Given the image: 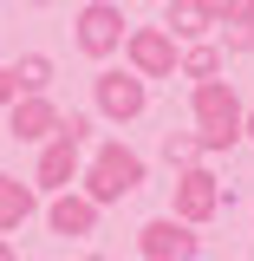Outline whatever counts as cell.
<instances>
[{
    "label": "cell",
    "mask_w": 254,
    "mask_h": 261,
    "mask_svg": "<svg viewBox=\"0 0 254 261\" xmlns=\"http://www.w3.org/2000/svg\"><path fill=\"white\" fill-rule=\"evenodd\" d=\"M189 111H195V144H202V150H235V144H241L248 105H241V92H235L228 79H202L189 92Z\"/></svg>",
    "instance_id": "cell-1"
},
{
    "label": "cell",
    "mask_w": 254,
    "mask_h": 261,
    "mask_svg": "<svg viewBox=\"0 0 254 261\" xmlns=\"http://www.w3.org/2000/svg\"><path fill=\"white\" fill-rule=\"evenodd\" d=\"M78 183H85L78 196H92L98 209H104V202H124L130 190H144V157L130 150L124 137H104V144L92 150V163L78 170Z\"/></svg>",
    "instance_id": "cell-2"
},
{
    "label": "cell",
    "mask_w": 254,
    "mask_h": 261,
    "mask_svg": "<svg viewBox=\"0 0 254 261\" xmlns=\"http://www.w3.org/2000/svg\"><path fill=\"white\" fill-rule=\"evenodd\" d=\"M215 209H222V176L215 170H202V163H189V170H176V222H189V228H202V222H215Z\"/></svg>",
    "instance_id": "cell-3"
},
{
    "label": "cell",
    "mask_w": 254,
    "mask_h": 261,
    "mask_svg": "<svg viewBox=\"0 0 254 261\" xmlns=\"http://www.w3.org/2000/svg\"><path fill=\"white\" fill-rule=\"evenodd\" d=\"M92 98H98V111H104L111 124H130V118H144V105H150V85H144L130 65H124V72L111 65V72H98V79H92Z\"/></svg>",
    "instance_id": "cell-4"
},
{
    "label": "cell",
    "mask_w": 254,
    "mask_h": 261,
    "mask_svg": "<svg viewBox=\"0 0 254 261\" xmlns=\"http://www.w3.org/2000/svg\"><path fill=\"white\" fill-rule=\"evenodd\" d=\"M137 248H144V261H195L202 255V235L189 222H176V216H157V222L137 228Z\"/></svg>",
    "instance_id": "cell-5"
},
{
    "label": "cell",
    "mask_w": 254,
    "mask_h": 261,
    "mask_svg": "<svg viewBox=\"0 0 254 261\" xmlns=\"http://www.w3.org/2000/svg\"><path fill=\"white\" fill-rule=\"evenodd\" d=\"M72 27H78L72 39H78V53H85V59H111V53L124 46V13H118L111 0H92Z\"/></svg>",
    "instance_id": "cell-6"
},
{
    "label": "cell",
    "mask_w": 254,
    "mask_h": 261,
    "mask_svg": "<svg viewBox=\"0 0 254 261\" xmlns=\"http://www.w3.org/2000/svg\"><path fill=\"white\" fill-rule=\"evenodd\" d=\"M124 59H130V72L150 85V79H170L176 72V39L163 27H137V33H124Z\"/></svg>",
    "instance_id": "cell-7"
},
{
    "label": "cell",
    "mask_w": 254,
    "mask_h": 261,
    "mask_svg": "<svg viewBox=\"0 0 254 261\" xmlns=\"http://www.w3.org/2000/svg\"><path fill=\"white\" fill-rule=\"evenodd\" d=\"M7 130H13V144H52L59 137V105L52 98H13L7 105Z\"/></svg>",
    "instance_id": "cell-8"
},
{
    "label": "cell",
    "mask_w": 254,
    "mask_h": 261,
    "mask_svg": "<svg viewBox=\"0 0 254 261\" xmlns=\"http://www.w3.org/2000/svg\"><path fill=\"white\" fill-rule=\"evenodd\" d=\"M33 183H39V190H52V196H65L72 183H78V144H72V137L39 144V170H33Z\"/></svg>",
    "instance_id": "cell-9"
},
{
    "label": "cell",
    "mask_w": 254,
    "mask_h": 261,
    "mask_svg": "<svg viewBox=\"0 0 254 261\" xmlns=\"http://www.w3.org/2000/svg\"><path fill=\"white\" fill-rule=\"evenodd\" d=\"M46 228H52V235H92V228H98V202H92V196H78V190L52 196Z\"/></svg>",
    "instance_id": "cell-10"
},
{
    "label": "cell",
    "mask_w": 254,
    "mask_h": 261,
    "mask_svg": "<svg viewBox=\"0 0 254 261\" xmlns=\"http://www.w3.org/2000/svg\"><path fill=\"white\" fill-rule=\"evenodd\" d=\"M33 209H39L33 183H20V176H7V170H0V235H13L20 222H33Z\"/></svg>",
    "instance_id": "cell-11"
},
{
    "label": "cell",
    "mask_w": 254,
    "mask_h": 261,
    "mask_svg": "<svg viewBox=\"0 0 254 261\" xmlns=\"http://www.w3.org/2000/svg\"><path fill=\"white\" fill-rule=\"evenodd\" d=\"M176 72L195 79V85H202V79H222V46H209V39L183 46V53H176Z\"/></svg>",
    "instance_id": "cell-12"
},
{
    "label": "cell",
    "mask_w": 254,
    "mask_h": 261,
    "mask_svg": "<svg viewBox=\"0 0 254 261\" xmlns=\"http://www.w3.org/2000/svg\"><path fill=\"white\" fill-rule=\"evenodd\" d=\"M163 33H170V39H202V33H209V20H202V7H195V0H170V13H163Z\"/></svg>",
    "instance_id": "cell-13"
},
{
    "label": "cell",
    "mask_w": 254,
    "mask_h": 261,
    "mask_svg": "<svg viewBox=\"0 0 254 261\" xmlns=\"http://www.w3.org/2000/svg\"><path fill=\"white\" fill-rule=\"evenodd\" d=\"M13 79H20V98H46V85H52V59H46V53H26V59L13 65Z\"/></svg>",
    "instance_id": "cell-14"
},
{
    "label": "cell",
    "mask_w": 254,
    "mask_h": 261,
    "mask_svg": "<svg viewBox=\"0 0 254 261\" xmlns=\"http://www.w3.org/2000/svg\"><path fill=\"white\" fill-rule=\"evenodd\" d=\"M163 157L176 163V170H189V163L202 157V144H195V130H170V137H163Z\"/></svg>",
    "instance_id": "cell-15"
},
{
    "label": "cell",
    "mask_w": 254,
    "mask_h": 261,
    "mask_svg": "<svg viewBox=\"0 0 254 261\" xmlns=\"http://www.w3.org/2000/svg\"><path fill=\"white\" fill-rule=\"evenodd\" d=\"M222 53H254V13H235L222 27Z\"/></svg>",
    "instance_id": "cell-16"
},
{
    "label": "cell",
    "mask_w": 254,
    "mask_h": 261,
    "mask_svg": "<svg viewBox=\"0 0 254 261\" xmlns=\"http://www.w3.org/2000/svg\"><path fill=\"white\" fill-rule=\"evenodd\" d=\"M195 7H202V20H209V27H228L235 13H248L241 0H195Z\"/></svg>",
    "instance_id": "cell-17"
},
{
    "label": "cell",
    "mask_w": 254,
    "mask_h": 261,
    "mask_svg": "<svg viewBox=\"0 0 254 261\" xmlns=\"http://www.w3.org/2000/svg\"><path fill=\"white\" fill-rule=\"evenodd\" d=\"M59 137H72V144L85 150V137H92V118H85V111H59Z\"/></svg>",
    "instance_id": "cell-18"
},
{
    "label": "cell",
    "mask_w": 254,
    "mask_h": 261,
    "mask_svg": "<svg viewBox=\"0 0 254 261\" xmlns=\"http://www.w3.org/2000/svg\"><path fill=\"white\" fill-rule=\"evenodd\" d=\"M20 98V79H13V65H0V105H13Z\"/></svg>",
    "instance_id": "cell-19"
},
{
    "label": "cell",
    "mask_w": 254,
    "mask_h": 261,
    "mask_svg": "<svg viewBox=\"0 0 254 261\" xmlns=\"http://www.w3.org/2000/svg\"><path fill=\"white\" fill-rule=\"evenodd\" d=\"M0 261H20V255H13V242H7V235H0Z\"/></svg>",
    "instance_id": "cell-20"
},
{
    "label": "cell",
    "mask_w": 254,
    "mask_h": 261,
    "mask_svg": "<svg viewBox=\"0 0 254 261\" xmlns=\"http://www.w3.org/2000/svg\"><path fill=\"white\" fill-rule=\"evenodd\" d=\"M241 137H254V105H248V118H241Z\"/></svg>",
    "instance_id": "cell-21"
},
{
    "label": "cell",
    "mask_w": 254,
    "mask_h": 261,
    "mask_svg": "<svg viewBox=\"0 0 254 261\" xmlns=\"http://www.w3.org/2000/svg\"><path fill=\"white\" fill-rule=\"evenodd\" d=\"M26 7H52V0H26Z\"/></svg>",
    "instance_id": "cell-22"
},
{
    "label": "cell",
    "mask_w": 254,
    "mask_h": 261,
    "mask_svg": "<svg viewBox=\"0 0 254 261\" xmlns=\"http://www.w3.org/2000/svg\"><path fill=\"white\" fill-rule=\"evenodd\" d=\"M241 7H248V13H254V0H241Z\"/></svg>",
    "instance_id": "cell-23"
},
{
    "label": "cell",
    "mask_w": 254,
    "mask_h": 261,
    "mask_svg": "<svg viewBox=\"0 0 254 261\" xmlns=\"http://www.w3.org/2000/svg\"><path fill=\"white\" fill-rule=\"evenodd\" d=\"M85 261H104V255H85Z\"/></svg>",
    "instance_id": "cell-24"
}]
</instances>
